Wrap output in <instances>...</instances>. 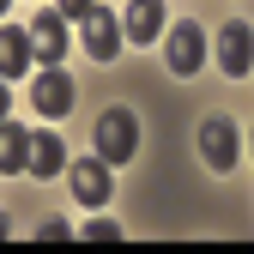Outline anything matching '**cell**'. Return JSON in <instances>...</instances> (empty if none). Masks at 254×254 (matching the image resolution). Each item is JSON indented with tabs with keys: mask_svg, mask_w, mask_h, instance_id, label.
Instances as JSON below:
<instances>
[{
	"mask_svg": "<svg viewBox=\"0 0 254 254\" xmlns=\"http://www.w3.org/2000/svg\"><path fill=\"white\" fill-rule=\"evenodd\" d=\"M6 6H12V0H0V12H6Z\"/></svg>",
	"mask_w": 254,
	"mask_h": 254,
	"instance_id": "17",
	"label": "cell"
},
{
	"mask_svg": "<svg viewBox=\"0 0 254 254\" xmlns=\"http://www.w3.org/2000/svg\"><path fill=\"white\" fill-rule=\"evenodd\" d=\"M73 200L79 206H103L109 200V164H103V157H73Z\"/></svg>",
	"mask_w": 254,
	"mask_h": 254,
	"instance_id": "6",
	"label": "cell"
},
{
	"mask_svg": "<svg viewBox=\"0 0 254 254\" xmlns=\"http://www.w3.org/2000/svg\"><path fill=\"white\" fill-rule=\"evenodd\" d=\"M0 236H6V212H0Z\"/></svg>",
	"mask_w": 254,
	"mask_h": 254,
	"instance_id": "16",
	"label": "cell"
},
{
	"mask_svg": "<svg viewBox=\"0 0 254 254\" xmlns=\"http://www.w3.org/2000/svg\"><path fill=\"white\" fill-rule=\"evenodd\" d=\"M218 67L230 79H248V24H218Z\"/></svg>",
	"mask_w": 254,
	"mask_h": 254,
	"instance_id": "10",
	"label": "cell"
},
{
	"mask_svg": "<svg viewBox=\"0 0 254 254\" xmlns=\"http://www.w3.org/2000/svg\"><path fill=\"white\" fill-rule=\"evenodd\" d=\"M121 37L127 43H157L164 37V0H133L121 18Z\"/></svg>",
	"mask_w": 254,
	"mask_h": 254,
	"instance_id": "8",
	"label": "cell"
},
{
	"mask_svg": "<svg viewBox=\"0 0 254 254\" xmlns=\"http://www.w3.org/2000/svg\"><path fill=\"white\" fill-rule=\"evenodd\" d=\"M79 24H85V49L97 55V61H109V55L121 49V12H109V6H91Z\"/></svg>",
	"mask_w": 254,
	"mask_h": 254,
	"instance_id": "7",
	"label": "cell"
},
{
	"mask_svg": "<svg viewBox=\"0 0 254 254\" xmlns=\"http://www.w3.org/2000/svg\"><path fill=\"white\" fill-rule=\"evenodd\" d=\"M24 170L30 176H61V170H67V145H61L55 133H30V157H24Z\"/></svg>",
	"mask_w": 254,
	"mask_h": 254,
	"instance_id": "11",
	"label": "cell"
},
{
	"mask_svg": "<svg viewBox=\"0 0 254 254\" xmlns=\"http://www.w3.org/2000/svg\"><path fill=\"white\" fill-rule=\"evenodd\" d=\"M30 37H24V24H0V79H24L30 67Z\"/></svg>",
	"mask_w": 254,
	"mask_h": 254,
	"instance_id": "9",
	"label": "cell"
},
{
	"mask_svg": "<svg viewBox=\"0 0 254 254\" xmlns=\"http://www.w3.org/2000/svg\"><path fill=\"white\" fill-rule=\"evenodd\" d=\"M133 151H139L133 109H103V121H97V157H103V164H127Z\"/></svg>",
	"mask_w": 254,
	"mask_h": 254,
	"instance_id": "1",
	"label": "cell"
},
{
	"mask_svg": "<svg viewBox=\"0 0 254 254\" xmlns=\"http://www.w3.org/2000/svg\"><path fill=\"white\" fill-rule=\"evenodd\" d=\"M24 157H30L24 121H0V170H6V176H24Z\"/></svg>",
	"mask_w": 254,
	"mask_h": 254,
	"instance_id": "12",
	"label": "cell"
},
{
	"mask_svg": "<svg viewBox=\"0 0 254 254\" xmlns=\"http://www.w3.org/2000/svg\"><path fill=\"white\" fill-rule=\"evenodd\" d=\"M115 236H121V230L109 224V218H97V224H85V242H115Z\"/></svg>",
	"mask_w": 254,
	"mask_h": 254,
	"instance_id": "13",
	"label": "cell"
},
{
	"mask_svg": "<svg viewBox=\"0 0 254 254\" xmlns=\"http://www.w3.org/2000/svg\"><path fill=\"white\" fill-rule=\"evenodd\" d=\"M164 61L176 79H194L200 61H206V30L200 24H170V43H164Z\"/></svg>",
	"mask_w": 254,
	"mask_h": 254,
	"instance_id": "2",
	"label": "cell"
},
{
	"mask_svg": "<svg viewBox=\"0 0 254 254\" xmlns=\"http://www.w3.org/2000/svg\"><path fill=\"white\" fill-rule=\"evenodd\" d=\"M91 6H97V0H55V12H61V18H85Z\"/></svg>",
	"mask_w": 254,
	"mask_h": 254,
	"instance_id": "14",
	"label": "cell"
},
{
	"mask_svg": "<svg viewBox=\"0 0 254 254\" xmlns=\"http://www.w3.org/2000/svg\"><path fill=\"white\" fill-rule=\"evenodd\" d=\"M6 103H12V97H6V79H0V121H6Z\"/></svg>",
	"mask_w": 254,
	"mask_h": 254,
	"instance_id": "15",
	"label": "cell"
},
{
	"mask_svg": "<svg viewBox=\"0 0 254 254\" xmlns=\"http://www.w3.org/2000/svg\"><path fill=\"white\" fill-rule=\"evenodd\" d=\"M73 97H79V85H73V73H61V61H55L49 73L30 79V103H37V115H67Z\"/></svg>",
	"mask_w": 254,
	"mask_h": 254,
	"instance_id": "3",
	"label": "cell"
},
{
	"mask_svg": "<svg viewBox=\"0 0 254 254\" xmlns=\"http://www.w3.org/2000/svg\"><path fill=\"white\" fill-rule=\"evenodd\" d=\"M200 157L224 176V170H236V121H224V115H206L200 121Z\"/></svg>",
	"mask_w": 254,
	"mask_h": 254,
	"instance_id": "4",
	"label": "cell"
},
{
	"mask_svg": "<svg viewBox=\"0 0 254 254\" xmlns=\"http://www.w3.org/2000/svg\"><path fill=\"white\" fill-rule=\"evenodd\" d=\"M24 37H30V55L55 67V61L67 55V18H61V12H37V18L24 24Z\"/></svg>",
	"mask_w": 254,
	"mask_h": 254,
	"instance_id": "5",
	"label": "cell"
}]
</instances>
